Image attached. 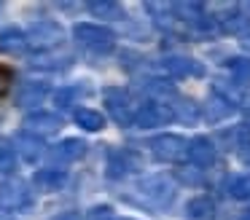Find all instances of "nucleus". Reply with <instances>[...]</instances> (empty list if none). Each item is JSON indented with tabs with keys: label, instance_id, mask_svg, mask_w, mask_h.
I'll return each instance as SVG.
<instances>
[{
	"label": "nucleus",
	"instance_id": "cd10ccee",
	"mask_svg": "<svg viewBox=\"0 0 250 220\" xmlns=\"http://www.w3.org/2000/svg\"><path fill=\"white\" fill-rule=\"evenodd\" d=\"M51 220H83V218H81V212H73L70 209V212H60L57 218H51Z\"/></svg>",
	"mask_w": 250,
	"mask_h": 220
},
{
	"label": "nucleus",
	"instance_id": "39448f33",
	"mask_svg": "<svg viewBox=\"0 0 250 220\" xmlns=\"http://www.w3.org/2000/svg\"><path fill=\"white\" fill-rule=\"evenodd\" d=\"M105 107H108L110 118H113L119 126H132V118H135V105H132V97L126 89L121 86H110L103 91Z\"/></svg>",
	"mask_w": 250,
	"mask_h": 220
},
{
	"label": "nucleus",
	"instance_id": "a878e982",
	"mask_svg": "<svg viewBox=\"0 0 250 220\" xmlns=\"http://www.w3.org/2000/svg\"><path fill=\"white\" fill-rule=\"evenodd\" d=\"M8 89H11V70L0 67V100L8 94Z\"/></svg>",
	"mask_w": 250,
	"mask_h": 220
},
{
	"label": "nucleus",
	"instance_id": "412c9836",
	"mask_svg": "<svg viewBox=\"0 0 250 220\" xmlns=\"http://www.w3.org/2000/svg\"><path fill=\"white\" fill-rule=\"evenodd\" d=\"M169 110H172V118L186 121V123H194L196 118H199V107L191 100H183V97H178V94H175V105H169Z\"/></svg>",
	"mask_w": 250,
	"mask_h": 220
},
{
	"label": "nucleus",
	"instance_id": "2eb2a0df",
	"mask_svg": "<svg viewBox=\"0 0 250 220\" xmlns=\"http://www.w3.org/2000/svg\"><path fill=\"white\" fill-rule=\"evenodd\" d=\"M27 48V38H24L22 30L17 27H8V30L0 32V54H8V57H22Z\"/></svg>",
	"mask_w": 250,
	"mask_h": 220
},
{
	"label": "nucleus",
	"instance_id": "9b49d317",
	"mask_svg": "<svg viewBox=\"0 0 250 220\" xmlns=\"http://www.w3.org/2000/svg\"><path fill=\"white\" fill-rule=\"evenodd\" d=\"M162 67L172 78H202L205 75L202 62H196L191 57H167V59H162Z\"/></svg>",
	"mask_w": 250,
	"mask_h": 220
},
{
	"label": "nucleus",
	"instance_id": "4468645a",
	"mask_svg": "<svg viewBox=\"0 0 250 220\" xmlns=\"http://www.w3.org/2000/svg\"><path fill=\"white\" fill-rule=\"evenodd\" d=\"M67 182V172L65 169H38L33 177V185L38 191H46V193H54V191H62Z\"/></svg>",
	"mask_w": 250,
	"mask_h": 220
},
{
	"label": "nucleus",
	"instance_id": "20e7f679",
	"mask_svg": "<svg viewBox=\"0 0 250 220\" xmlns=\"http://www.w3.org/2000/svg\"><path fill=\"white\" fill-rule=\"evenodd\" d=\"M137 191H140L143 199H148V201L153 204V207H169V204L175 201V185L169 177L164 175H151V177H143L140 182H137Z\"/></svg>",
	"mask_w": 250,
	"mask_h": 220
},
{
	"label": "nucleus",
	"instance_id": "c85d7f7f",
	"mask_svg": "<svg viewBox=\"0 0 250 220\" xmlns=\"http://www.w3.org/2000/svg\"><path fill=\"white\" fill-rule=\"evenodd\" d=\"M239 11H242V14H239V16H242V21H245V24H250V3H248V5H242Z\"/></svg>",
	"mask_w": 250,
	"mask_h": 220
},
{
	"label": "nucleus",
	"instance_id": "1a4fd4ad",
	"mask_svg": "<svg viewBox=\"0 0 250 220\" xmlns=\"http://www.w3.org/2000/svg\"><path fill=\"white\" fill-rule=\"evenodd\" d=\"M46 156H49V161L54 166H70V164H76V161H81L83 156H86V142L78 140V137L60 140L57 145H51V148L46 150Z\"/></svg>",
	"mask_w": 250,
	"mask_h": 220
},
{
	"label": "nucleus",
	"instance_id": "0eeeda50",
	"mask_svg": "<svg viewBox=\"0 0 250 220\" xmlns=\"http://www.w3.org/2000/svg\"><path fill=\"white\" fill-rule=\"evenodd\" d=\"M186 142L180 134H159V137L151 140V153L156 161H164V164H178V161L186 159Z\"/></svg>",
	"mask_w": 250,
	"mask_h": 220
},
{
	"label": "nucleus",
	"instance_id": "6e6552de",
	"mask_svg": "<svg viewBox=\"0 0 250 220\" xmlns=\"http://www.w3.org/2000/svg\"><path fill=\"white\" fill-rule=\"evenodd\" d=\"M22 126H24L22 132L43 140V137H51V134H57L62 129V116H57V113H51V110H33V113L24 116Z\"/></svg>",
	"mask_w": 250,
	"mask_h": 220
},
{
	"label": "nucleus",
	"instance_id": "aec40b11",
	"mask_svg": "<svg viewBox=\"0 0 250 220\" xmlns=\"http://www.w3.org/2000/svg\"><path fill=\"white\" fill-rule=\"evenodd\" d=\"M83 86H65V89H57L54 91V105L60 110H70V107L78 105V100L83 97Z\"/></svg>",
	"mask_w": 250,
	"mask_h": 220
},
{
	"label": "nucleus",
	"instance_id": "4be33fe9",
	"mask_svg": "<svg viewBox=\"0 0 250 220\" xmlns=\"http://www.w3.org/2000/svg\"><path fill=\"white\" fill-rule=\"evenodd\" d=\"M231 113H234V105L226 100V97H218V94H215L210 102H207V121H212V123L229 118Z\"/></svg>",
	"mask_w": 250,
	"mask_h": 220
},
{
	"label": "nucleus",
	"instance_id": "a211bd4d",
	"mask_svg": "<svg viewBox=\"0 0 250 220\" xmlns=\"http://www.w3.org/2000/svg\"><path fill=\"white\" fill-rule=\"evenodd\" d=\"M186 215H188L191 220H212V215H215V201H212L210 196H196L186 204Z\"/></svg>",
	"mask_w": 250,
	"mask_h": 220
},
{
	"label": "nucleus",
	"instance_id": "423d86ee",
	"mask_svg": "<svg viewBox=\"0 0 250 220\" xmlns=\"http://www.w3.org/2000/svg\"><path fill=\"white\" fill-rule=\"evenodd\" d=\"M169 121H175L172 110H169V105H167V102H162V100L143 102L140 107H135V118H132V123H135V126H140V129L167 126Z\"/></svg>",
	"mask_w": 250,
	"mask_h": 220
},
{
	"label": "nucleus",
	"instance_id": "bb28decb",
	"mask_svg": "<svg viewBox=\"0 0 250 220\" xmlns=\"http://www.w3.org/2000/svg\"><path fill=\"white\" fill-rule=\"evenodd\" d=\"M110 218H113V209L110 207H94L89 212V220H110Z\"/></svg>",
	"mask_w": 250,
	"mask_h": 220
},
{
	"label": "nucleus",
	"instance_id": "393cba45",
	"mask_svg": "<svg viewBox=\"0 0 250 220\" xmlns=\"http://www.w3.org/2000/svg\"><path fill=\"white\" fill-rule=\"evenodd\" d=\"M17 166V150L6 137H0V172H11Z\"/></svg>",
	"mask_w": 250,
	"mask_h": 220
},
{
	"label": "nucleus",
	"instance_id": "f03ea898",
	"mask_svg": "<svg viewBox=\"0 0 250 220\" xmlns=\"http://www.w3.org/2000/svg\"><path fill=\"white\" fill-rule=\"evenodd\" d=\"M24 38H27V48H33L38 54H49L65 43V30H62V24H57L51 19H41L27 27Z\"/></svg>",
	"mask_w": 250,
	"mask_h": 220
},
{
	"label": "nucleus",
	"instance_id": "9d476101",
	"mask_svg": "<svg viewBox=\"0 0 250 220\" xmlns=\"http://www.w3.org/2000/svg\"><path fill=\"white\" fill-rule=\"evenodd\" d=\"M186 159H188L194 166H199V169L212 166V164H215V145H212V140L194 137L188 142V148H186Z\"/></svg>",
	"mask_w": 250,
	"mask_h": 220
},
{
	"label": "nucleus",
	"instance_id": "dca6fc26",
	"mask_svg": "<svg viewBox=\"0 0 250 220\" xmlns=\"http://www.w3.org/2000/svg\"><path fill=\"white\" fill-rule=\"evenodd\" d=\"M135 169V156L129 150H113L108 156V177L110 180H121Z\"/></svg>",
	"mask_w": 250,
	"mask_h": 220
},
{
	"label": "nucleus",
	"instance_id": "b1692460",
	"mask_svg": "<svg viewBox=\"0 0 250 220\" xmlns=\"http://www.w3.org/2000/svg\"><path fill=\"white\" fill-rule=\"evenodd\" d=\"M229 70H231V78L237 83H242V86L250 83V59H242V57L229 59Z\"/></svg>",
	"mask_w": 250,
	"mask_h": 220
},
{
	"label": "nucleus",
	"instance_id": "f257e3e1",
	"mask_svg": "<svg viewBox=\"0 0 250 220\" xmlns=\"http://www.w3.org/2000/svg\"><path fill=\"white\" fill-rule=\"evenodd\" d=\"M73 38H76V43L89 54H110L116 48V32L105 24L81 21V24L73 27Z\"/></svg>",
	"mask_w": 250,
	"mask_h": 220
},
{
	"label": "nucleus",
	"instance_id": "2f4dec72",
	"mask_svg": "<svg viewBox=\"0 0 250 220\" xmlns=\"http://www.w3.org/2000/svg\"><path fill=\"white\" fill-rule=\"evenodd\" d=\"M110 220H119V218H110ZM121 220H126V218H121Z\"/></svg>",
	"mask_w": 250,
	"mask_h": 220
},
{
	"label": "nucleus",
	"instance_id": "c756f323",
	"mask_svg": "<svg viewBox=\"0 0 250 220\" xmlns=\"http://www.w3.org/2000/svg\"><path fill=\"white\" fill-rule=\"evenodd\" d=\"M242 48H245V51H250V35L242 38Z\"/></svg>",
	"mask_w": 250,
	"mask_h": 220
},
{
	"label": "nucleus",
	"instance_id": "ddd939ff",
	"mask_svg": "<svg viewBox=\"0 0 250 220\" xmlns=\"http://www.w3.org/2000/svg\"><path fill=\"white\" fill-rule=\"evenodd\" d=\"M49 97V86L41 83V80H27V83L19 86L17 91V105L19 107H35Z\"/></svg>",
	"mask_w": 250,
	"mask_h": 220
},
{
	"label": "nucleus",
	"instance_id": "6ab92c4d",
	"mask_svg": "<svg viewBox=\"0 0 250 220\" xmlns=\"http://www.w3.org/2000/svg\"><path fill=\"white\" fill-rule=\"evenodd\" d=\"M76 123L86 132H103L105 129V116L100 110H92V107H78L76 110Z\"/></svg>",
	"mask_w": 250,
	"mask_h": 220
},
{
	"label": "nucleus",
	"instance_id": "7c9ffc66",
	"mask_svg": "<svg viewBox=\"0 0 250 220\" xmlns=\"http://www.w3.org/2000/svg\"><path fill=\"white\" fill-rule=\"evenodd\" d=\"M245 220H250V209H248V212H245Z\"/></svg>",
	"mask_w": 250,
	"mask_h": 220
},
{
	"label": "nucleus",
	"instance_id": "f8f14e48",
	"mask_svg": "<svg viewBox=\"0 0 250 220\" xmlns=\"http://www.w3.org/2000/svg\"><path fill=\"white\" fill-rule=\"evenodd\" d=\"M11 145H14V150L22 156V161H27V164H35V161H41L46 156L43 140L33 137V134H27V132H19L17 137H14Z\"/></svg>",
	"mask_w": 250,
	"mask_h": 220
},
{
	"label": "nucleus",
	"instance_id": "f3484780",
	"mask_svg": "<svg viewBox=\"0 0 250 220\" xmlns=\"http://www.w3.org/2000/svg\"><path fill=\"white\" fill-rule=\"evenodd\" d=\"M86 11L97 19H105V21H116L124 16V8L121 3H113V0H94V3H86Z\"/></svg>",
	"mask_w": 250,
	"mask_h": 220
},
{
	"label": "nucleus",
	"instance_id": "7ed1b4c3",
	"mask_svg": "<svg viewBox=\"0 0 250 220\" xmlns=\"http://www.w3.org/2000/svg\"><path fill=\"white\" fill-rule=\"evenodd\" d=\"M33 207V188L22 177H6L0 182V209L6 212H22Z\"/></svg>",
	"mask_w": 250,
	"mask_h": 220
},
{
	"label": "nucleus",
	"instance_id": "5701e85b",
	"mask_svg": "<svg viewBox=\"0 0 250 220\" xmlns=\"http://www.w3.org/2000/svg\"><path fill=\"white\" fill-rule=\"evenodd\" d=\"M226 191H229V196L237 199V201H248L250 199V175L231 177V180L226 182Z\"/></svg>",
	"mask_w": 250,
	"mask_h": 220
}]
</instances>
